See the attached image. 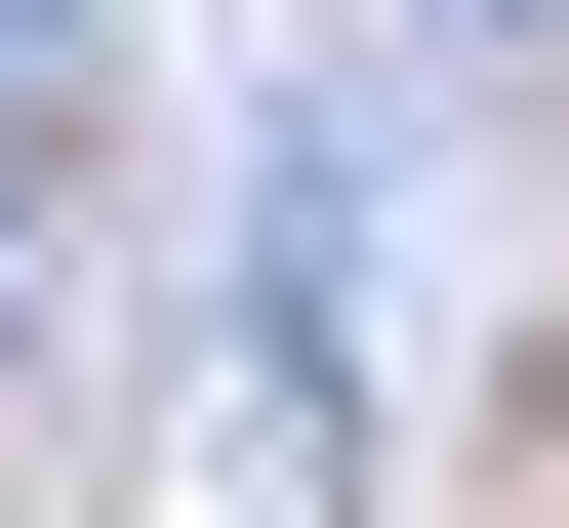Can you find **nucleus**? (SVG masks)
Returning <instances> with one entry per match:
<instances>
[{
	"label": "nucleus",
	"mask_w": 569,
	"mask_h": 528,
	"mask_svg": "<svg viewBox=\"0 0 569 528\" xmlns=\"http://www.w3.org/2000/svg\"><path fill=\"white\" fill-rule=\"evenodd\" d=\"M0 285H41V163H0Z\"/></svg>",
	"instance_id": "nucleus-1"
}]
</instances>
